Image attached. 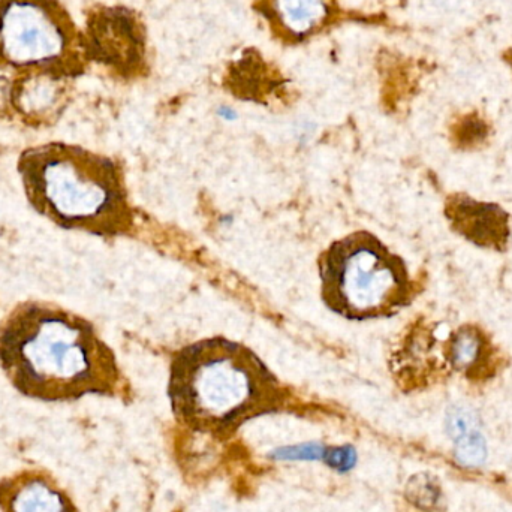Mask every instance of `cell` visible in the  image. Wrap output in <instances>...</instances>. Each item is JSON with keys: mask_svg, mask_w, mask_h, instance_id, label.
Returning <instances> with one entry per match:
<instances>
[{"mask_svg": "<svg viewBox=\"0 0 512 512\" xmlns=\"http://www.w3.org/2000/svg\"><path fill=\"white\" fill-rule=\"evenodd\" d=\"M0 367L20 393L45 402L114 394L122 376L89 321L47 303L20 304L2 322Z\"/></svg>", "mask_w": 512, "mask_h": 512, "instance_id": "1", "label": "cell"}, {"mask_svg": "<svg viewBox=\"0 0 512 512\" xmlns=\"http://www.w3.org/2000/svg\"><path fill=\"white\" fill-rule=\"evenodd\" d=\"M448 218L460 234L487 248H504L508 239V218L499 207L454 198L448 203Z\"/></svg>", "mask_w": 512, "mask_h": 512, "instance_id": "7", "label": "cell"}, {"mask_svg": "<svg viewBox=\"0 0 512 512\" xmlns=\"http://www.w3.org/2000/svg\"><path fill=\"white\" fill-rule=\"evenodd\" d=\"M327 448L319 442H306V444L288 445L271 451V459L277 462H315L324 460Z\"/></svg>", "mask_w": 512, "mask_h": 512, "instance_id": "13", "label": "cell"}, {"mask_svg": "<svg viewBox=\"0 0 512 512\" xmlns=\"http://www.w3.org/2000/svg\"><path fill=\"white\" fill-rule=\"evenodd\" d=\"M484 342L478 331L472 328H463L454 336L451 343V363L457 369H474L480 363L483 354Z\"/></svg>", "mask_w": 512, "mask_h": 512, "instance_id": "10", "label": "cell"}, {"mask_svg": "<svg viewBox=\"0 0 512 512\" xmlns=\"http://www.w3.org/2000/svg\"><path fill=\"white\" fill-rule=\"evenodd\" d=\"M256 8L280 38L301 41L327 26L334 0H256Z\"/></svg>", "mask_w": 512, "mask_h": 512, "instance_id": "6", "label": "cell"}, {"mask_svg": "<svg viewBox=\"0 0 512 512\" xmlns=\"http://www.w3.org/2000/svg\"><path fill=\"white\" fill-rule=\"evenodd\" d=\"M357 459V451L354 447L342 445V447L328 448L324 462L327 463L328 468L334 469L339 474H346L357 465Z\"/></svg>", "mask_w": 512, "mask_h": 512, "instance_id": "15", "label": "cell"}, {"mask_svg": "<svg viewBox=\"0 0 512 512\" xmlns=\"http://www.w3.org/2000/svg\"><path fill=\"white\" fill-rule=\"evenodd\" d=\"M486 457V441L478 430L457 441L456 459L465 468H478Z\"/></svg>", "mask_w": 512, "mask_h": 512, "instance_id": "12", "label": "cell"}, {"mask_svg": "<svg viewBox=\"0 0 512 512\" xmlns=\"http://www.w3.org/2000/svg\"><path fill=\"white\" fill-rule=\"evenodd\" d=\"M18 171L33 209L65 230L116 237L134 228L122 170L107 156L45 144L27 149Z\"/></svg>", "mask_w": 512, "mask_h": 512, "instance_id": "3", "label": "cell"}, {"mask_svg": "<svg viewBox=\"0 0 512 512\" xmlns=\"http://www.w3.org/2000/svg\"><path fill=\"white\" fill-rule=\"evenodd\" d=\"M86 56L83 35L59 0H0V68L71 77Z\"/></svg>", "mask_w": 512, "mask_h": 512, "instance_id": "5", "label": "cell"}, {"mask_svg": "<svg viewBox=\"0 0 512 512\" xmlns=\"http://www.w3.org/2000/svg\"><path fill=\"white\" fill-rule=\"evenodd\" d=\"M11 512H69L68 502L44 480L33 478L21 484L9 501Z\"/></svg>", "mask_w": 512, "mask_h": 512, "instance_id": "9", "label": "cell"}, {"mask_svg": "<svg viewBox=\"0 0 512 512\" xmlns=\"http://www.w3.org/2000/svg\"><path fill=\"white\" fill-rule=\"evenodd\" d=\"M318 273L325 307L348 321L391 315L408 300L402 259L369 231L331 243L319 256Z\"/></svg>", "mask_w": 512, "mask_h": 512, "instance_id": "4", "label": "cell"}, {"mask_svg": "<svg viewBox=\"0 0 512 512\" xmlns=\"http://www.w3.org/2000/svg\"><path fill=\"white\" fill-rule=\"evenodd\" d=\"M447 429L454 441L465 438L469 433L478 430V418L474 412L466 408H453L448 414Z\"/></svg>", "mask_w": 512, "mask_h": 512, "instance_id": "14", "label": "cell"}, {"mask_svg": "<svg viewBox=\"0 0 512 512\" xmlns=\"http://www.w3.org/2000/svg\"><path fill=\"white\" fill-rule=\"evenodd\" d=\"M62 75L26 72L9 86V102L27 117H41L59 107L65 93Z\"/></svg>", "mask_w": 512, "mask_h": 512, "instance_id": "8", "label": "cell"}, {"mask_svg": "<svg viewBox=\"0 0 512 512\" xmlns=\"http://www.w3.org/2000/svg\"><path fill=\"white\" fill-rule=\"evenodd\" d=\"M168 396L174 414L203 432L224 433L285 403V388L248 346L209 337L174 352Z\"/></svg>", "mask_w": 512, "mask_h": 512, "instance_id": "2", "label": "cell"}, {"mask_svg": "<svg viewBox=\"0 0 512 512\" xmlns=\"http://www.w3.org/2000/svg\"><path fill=\"white\" fill-rule=\"evenodd\" d=\"M484 137H486V126L477 119H466L457 129V140L463 146L477 144Z\"/></svg>", "mask_w": 512, "mask_h": 512, "instance_id": "16", "label": "cell"}, {"mask_svg": "<svg viewBox=\"0 0 512 512\" xmlns=\"http://www.w3.org/2000/svg\"><path fill=\"white\" fill-rule=\"evenodd\" d=\"M406 495L415 507L421 510H432L439 504L441 489L430 475H417L409 481Z\"/></svg>", "mask_w": 512, "mask_h": 512, "instance_id": "11", "label": "cell"}]
</instances>
